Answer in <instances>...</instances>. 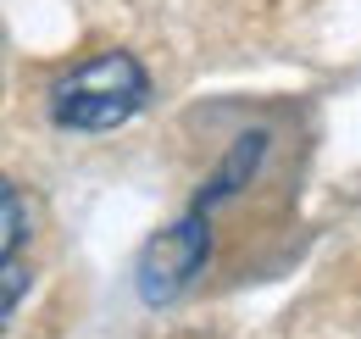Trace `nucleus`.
Returning <instances> with one entry per match:
<instances>
[{
  "mask_svg": "<svg viewBox=\"0 0 361 339\" xmlns=\"http://www.w3.org/2000/svg\"><path fill=\"white\" fill-rule=\"evenodd\" d=\"M150 100V73L128 50H106L84 67H73L61 84L50 89V123L73 133H106L123 128L128 117L145 112Z\"/></svg>",
  "mask_w": 361,
  "mask_h": 339,
  "instance_id": "obj_1",
  "label": "nucleus"
},
{
  "mask_svg": "<svg viewBox=\"0 0 361 339\" xmlns=\"http://www.w3.org/2000/svg\"><path fill=\"white\" fill-rule=\"evenodd\" d=\"M206 261H212V222L200 212L178 217L173 228H161L134 261V290L145 306H167V300H178L200 273H206Z\"/></svg>",
  "mask_w": 361,
  "mask_h": 339,
  "instance_id": "obj_2",
  "label": "nucleus"
},
{
  "mask_svg": "<svg viewBox=\"0 0 361 339\" xmlns=\"http://www.w3.org/2000/svg\"><path fill=\"white\" fill-rule=\"evenodd\" d=\"M23 245H28V206H23L17 184L0 172V267L23 261Z\"/></svg>",
  "mask_w": 361,
  "mask_h": 339,
  "instance_id": "obj_3",
  "label": "nucleus"
},
{
  "mask_svg": "<svg viewBox=\"0 0 361 339\" xmlns=\"http://www.w3.org/2000/svg\"><path fill=\"white\" fill-rule=\"evenodd\" d=\"M28 284H34V273H28V261H6V267H0V334H6V323H11V311L23 306V295H28Z\"/></svg>",
  "mask_w": 361,
  "mask_h": 339,
  "instance_id": "obj_4",
  "label": "nucleus"
}]
</instances>
